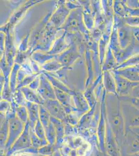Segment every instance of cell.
Here are the masks:
<instances>
[{
	"instance_id": "8fae6325",
	"label": "cell",
	"mask_w": 139,
	"mask_h": 156,
	"mask_svg": "<svg viewBox=\"0 0 139 156\" xmlns=\"http://www.w3.org/2000/svg\"><path fill=\"white\" fill-rule=\"evenodd\" d=\"M46 140L48 144L55 145L56 142V134L55 128L52 122L45 129Z\"/></svg>"
},
{
	"instance_id": "ba28073f",
	"label": "cell",
	"mask_w": 139,
	"mask_h": 156,
	"mask_svg": "<svg viewBox=\"0 0 139 156\" xmlns=\"http://www.w3.org/2000/svg\"><path fill=\"white\" fill-rule=\"evenodd\" d=\"M26 107L28 115V123L30 128L33 129L35 123L39 120V105L35 103L27 101Z\"/></svg>"
},
{
	"instance_id": "8992f818",
	"label": "cell",
	"mask_w": 139,
	"mask_h": 156,
	"mask_svg": "<svg viewBox=\"0 0 139 156\" xmlns=\"http://www.w3.org/2000/svg\"><path fill=\"white\" fill-rule=\"evenodd\" d=\"M43 103L44 107L46 108L51 117L60 120L64 123H67V113L62 105L59 101L49 99Z\"/></svg>"
},
{
	"instance_id": "ac0fdd59",
	"label": "cell",
	"mask_w": 139,
	"mask_h": 156,
	"mask_svg": "<svg viewBox=\"0 0 139 156\" xmlns=\"http://www.w3.org/2000/svg\"><path fill=\"white\" fill-rule=\"evenodd\" d=\"M10 156H41L39 154H31V153L24 152L23 151H19L16 153H13Z\"/></svg>"
},
{
	"instance_id": "7402d4cb",
	"label": "cell",
	"mask_w": 139,
	"mask_h": 156,
	"mask_svg": "<svg viewBox=\"0 0 139 156\" xmlns=\"http://www.w3.org/2000/svg\"><path fill=\"white\" fill-rule=\"evenodd\" d=\"M139 153H136V154H125V155H123L122 156H139Z\"/></svg>"
},
{
	"instance_id": "e0dca14e",
	"label": "cell",
	"mask_w": 139,
	"mask_h": 156,
	"mask_svg": "<svg viewBox=\"0 0 139 156\" xmlns=\"http://www.w3.org/2000/svg\"><path fill=\"white\" fill-rule=\"evenodd\" d=\"M11 104L9 101L3 100L0 101V112L5 114L7 109H9V107L10 106Z\"/></svg>"
},
{
	"instance_id": "3957f363",
	"label": "cell",
	"mask_w": 139,
	"mask_h": 156,
	"mask_svg": "<svg viewBox=\"0 0 139 156\" xmlns=\"http://www.w3.org/2000/svg\"><path fill=\"white\" fill-rule=\"evenodd\" d=\"M7 120L9 122V137L4 149L5 154L11 149L17 139L21 135L26 124L22 122L16 115Z\"/></svg>"
},
{
	"instance_id": "7c38bea8",
	"label": "cell",
	"mask_w": 139,
	"mask_h": 156,
	"mask_svg": "<svg viewBox=\"0 0 139 156\" xmlns=\"http://www.w3.org/2000/svg\"><path fill=\"white\" fill-rule=\"evenodd\" d=\"M16 116L22 122L26 124L28 122V115L25 106H15Z\"/></svg>"
},
{
	"instance_id": "277c9868",
	"label": "cell",
	"mask_w": 139,
	"mask_h": 156,
	"mask_svg": "<svg viewBox=\"0 0 139 156\" xmlns=\"http://www.w3.org/2000/svg\"><path fill=\"white\" fill-rule=\"evenodd\" d=\"M31 141L30 137V126L28 122L25 124V128L21 135L17 139L14 144L7 153L6 156H10L13 154L19 151L31 147Z\"/></svg>"
},
{
	"instance_id": "30bf717a",
	"label": "cell",
	"mask_w": 139,
	"mask_h": 156,
	"mask_svg": "<svg viewBox=\"0 0 139 156\" xmlns=\"http://www.w3.org/2000/svg\"><path fill=\"white\" fill-rule=\"evenodd\" d=\"M51 115L43 106H39V120L41 122L44 129L51 122Z\"/></svg>"
},
{
	"instance_id": "603a6c76",
	"label": "cell",
	"mask_w": 139,
	"mask_h": 156,
	"mask_svg": "<svg viewBox=\"0 0 139 156\" xmlns=\"http://www.w3.org/2000/svg\"><path fill=\"white\" fill-rule=\"evenodd\" d=\"M2 84L0 83V99L2 98V93H1V91H2Z\"/></svg>"
},
{
	"instance_id": "9a60e30c",
	"label": "cell",
	"mask_w": 139,
	"mask_h": 156,
	"mask_svg": "<svg viewBox=\"0 0 139 156\" xmlns=\"http://www.w3.org/2000/svg\"><path fill=\"white\" fill-rule=\"evenodd\" d=\"M21 91L24 93L26 99H27L29 102L35 103L37 104L42 103L39 96H37L30 90L26 88H23V90L21 89Z\"/></svg>"
},
{
	"instance_id": "6da1fadb",
	"label": "cell",
	"mask_w": 139,
	"mask_h": 156,
	"mask_svg": "<svg viewBox=\"0 0 139 156\" xmlns=\"http://www.w3.org/2000/svg\"><path fill=\"white\" fill-rule=\"evenodd\" d=\"M118 106L116 105L110 107L106 117L120 149L125 136V128L123 114Z\"/></svg>"
},
{
	"instance_id": "44dd1931",
	"label": "cell",
	"mask_w": 139,
	"mask_h": 156,
	"mask_svg": "<svg viewBox=\"0 0 139 156\" xmlns=\"http://www.w3.org/2000/svg\"><path fill=\"white\" fill-rule=\"evenodd\" d=\"M51 156H63L61 154L60 152V151L59 149H57L56 151H55V152L54 153L53 155Z\"/></svg>"
},
{
	"instance_id": "2e32d148",
	"label": "cell",
	"mask_w": 139,
	"mask_h": 156,
	"mask_svg": "<svg viewBox=\"0 0 139 156\" xmlns=\"http://www.w3.org/2000/svg\"><path fill=\"white\" fill-rule=\"evenodd\" d=\"M33 131L35 135L39 138H40L42 140H46L45 129L39 120L35 123V126H34Z\"/></svg>"
},
{
	"instance_id": "5b68a950",
	"label": "cell",
	"mask_w": 139,
	"mask_h": 156,
	"mask_svg": "<svg viewBox=\"0 0 139 156\" xmlns=\"http://www.w3.org/2000/svg\"><path fill=\"white\" fill-rule=\"evenodd\" d=\"M105 151L110 156H121L113 132L106 121V132L104 137Z\"/></svg>"
},
{
	"instance_id": "52a82bcc",
	"label": "cell",
	"mask_w": 139,
	"mask_h": 156,
	"mask_svg": "<svg viewBox=\"0 0 139 156\" xmlns=\"http://www.w3.org/2000/svg\"><path fill=\"white\" fill-rule=\"evenodd\" d=\"M51 122L55 128L56 134V142L55 146L57 149H59L64 144L65 138V131H64V122L58 119L51 117Z\"/></svg>"
},
{
	"instance_id": "9c48e42d",
	"label": "cell",
	"mask_w": 139,
	"mask_h": 156,
	"mask_svg": "<svg viewBox=\"0 0 139 156\" xmlns=\"http://www.w3.org/2000/svg\"><path fill=\"white\" fill-rule=\"evenodd\" d=\"M9 137V122L6 119L0 126V149L4 151Z\"/></svg>"
},
{
	"instance_id": "5bb4252c",
	"label": "cell",
	"mask_w": 139,
	"mask_h": 156,
	"mask_svg": "<svg viewBox=\"0 0 139 156\" xmlns=\"http://www.w3.org/2000/svg\"><path fill=\"white\" fill-rule=\"evenodd\" d=\"M30 134L32 147L39 149L40 147H42L43 146L48 144L46 140H42L35 135L33 131V129L30 128Z\"/></svg>"
},
{
	"instance_id": "7a4b0ae2",
	"label": "cell",
	"mask_w": 139,
	"mask_h": 156,
	"mask_svg": "<svg viewBox=\"0 0 139 156\" xmlns=\"http://www.w3.org/2000/svg\"><path fill=\"white\" fill-rule=\"evenodd\" d=\"M139 128L129 129L125 132L120 147L121 156L131 154L139 152Z\"/></svg>"
},
{
	"instance_id": "ffe728a7",
	"label": "cell",
	"mask_w": 139,
	"mask_h": 156,
	"mask_svg": "<svg viewBox=\"0 0 139 156\" xmlns=\"http://www.w3.org/2000/svg\"><path fill=\"white\" fill-rule=\"evenodd\" d=\"M6 120L5 114L0 112V126Z\"/></svg>"
},
{
	"instance_id": "4fadbf2b",
	"label": "cell",
	"mask_w": 139,
	"mask_h": 156,
	"mask_svg": "<svg viewBox=\"0 0 139 156\" xmlns=\"http://www.w3.org/2000/svg\"><path fill=\"white\" fill-rule=\"evenodd\" d=\"M57 149L55 145L48 143L39 148L37 154L42 156H51Z\"/></svg>"
},
{
	"instance_id": "cb8c5ba5",
	"label": "cell",
	"mask_w": 139,
	"mask_h": 156,
	"mask_svg": "<svg viewBox=\"0 0 139 156\" xmlns=\"http://www.w3.org/2000/svg\"><path fill=\"white\" fill-rule=\"evenodd\" d=\"M4 154H5V153H4V151H2V150L0 149V156H4Z\"/></svg>"
},
{
	"instance_id": "d6986e66",
	"label": "cell",
	"mask_w": 139,
	"mask_h": 156,
	"mask_svg": "<svg viewBox=\"0 0 139 156\" xmlns=\"http://www.w3.org/2000/svg\"><path fill=\"white\" fill-rule=\"evenodd\" d=\"M93 156H110L106 153V151H101L100 149L99 148L98 146H97L95 147L94 149V153H93Z\"/></svg>"
}]
</instances>
